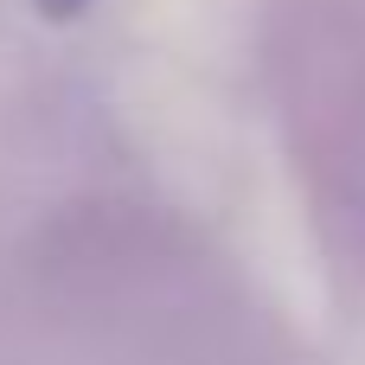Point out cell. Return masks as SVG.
<instances>
[{
	"label": "cell",
	"mask_w": 365,
	"mask_h": 365,
	"mask_svg": "<svg viewBox=\"0 0 365 365\" xmlns=\"http://www.w3.org/2000/svg\"><path fill=\"white\" fill-rule=\"evenodd\" d=\"M32 6H38L45 19H77V13H83L90 0H32Z\"/></svg>",
	"instance_id": "6da1fadb"
}]
</instances>
